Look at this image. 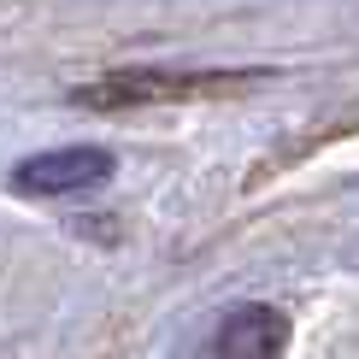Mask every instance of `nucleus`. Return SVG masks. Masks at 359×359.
I'll return each instance as SVG.
<instances>
[{"mask_svg": "<svg viewBox=\"0 0 359 359\" xmlns=\"http://www.w3.org/2000/svg\"><path fill=\"white\" fill-rule=\"evenodd\" d=\"M112 177V159L100 147H53V154H36L12 171V189L18 194H83L95 183Z\"/></svg>", "mask_w": 359, "mask_h": 359, "instance_id": "nucleus-1", "label": "nucleus"}, {"mask_svg": "<svg viewBox=\"0 0 359 359\" xmlns=\"http://www.w3.org/2000/svg\"><path fill=\"white\" fill-rule=\"evenodd\" d=\"M253 77H112L83 88V107H136V100H189V95H224V88H242Z\"/></svg>", "mask_w": 359, "mask_h": 359, "instance_id": "nucleus-2", "label": "nucleus"}, {"mask_svg": "<svg viewBox=\"0 0 359 359\" xmlns=\"http://www.w3.org/2000/svg\"><path fill=\"white\" fill-rule=\"evenodd\" d=\"M283 318L271 306H242L218 330V359H277L283 353Z\"/></svg>", "mask_w": 359, "mask_h": 359, "instance_id": "nucleus-3", "label": "nucleus"}]
</instances>
